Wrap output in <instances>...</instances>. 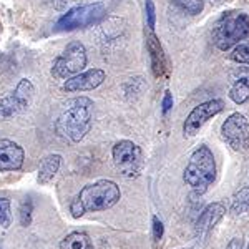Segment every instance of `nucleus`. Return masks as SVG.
Here are the masks:
<instances>
[{
    "label": "nucleus",
    "instance_id": "nucleus-1",
    "mask_svg": "<svg viewBox=\"0 0 249 249\" xmlns=\"http://www.w3.org/2000/svg\"><path fill=\"white\" fill-rule=\"evenodd\" d=\"M93 102L88 96L68 100L55 123L57 133L73 143H80L93 126Z\"/></svg>",
    "mask_w": 249,
    "mask_h": 249
},
{
    "label": "nucleus",
    "instance_id": "nucleus-2",
    "mask_svg": "<svg viewBox=\"0 0 249 249\" xmlns=\"http://www.w3.org/2000/svg\"><path fill=\"white\" fill-rule=\"evenodd\" d=\"M122 198L120 186L111 179H100L87 184L70 203V213L75 219L82 218L85 213L107 211L113 208Z\"/></svg>",
    "mask_w": 249,
    "mask_h": 249
},
{
    "label": "nucleus",
    "instance_id": "nucleus-3",
    "mask_svg": "<svg viewBox=\"0 0 249 249\" xmlns=\"http://www.w3.org/2000/svg\"><path fill=\"white\" fill-rule=\"evenodd\" d=\"M188 186H191L198 195L208 191V188L216 179V161L214 155L206 144L196 148L190 156V161L186 164V170L183 175Z\"/></svg>",
    "mask_w": 249,
    "mask_h": 249
},
{
    "label": "nucleus",
    "instance_id": "nucleus-4",
    "mask_svg": "<svg viewBox=\"0 0 249 249\" xmlns=\"http://www.w3.org/2000/svg\"><path fill=\"white\" fill-rule=\"evenodd\" d=\"M249 37V17L244 12L230 10L216 20L213 27V42L223 52Z\"/></svg>",
    "mask_w": 249,
    "mask_h": 249
},
{
    "label": "nucleus",
    "instance_id": "nucleus-5",
    "mask_svg": "<svg viewBox=\"0 0 249 249\" xmlns=\"http://www.w3.org/2000/svg\"><path fill=\"white\" fill-rule=\"evenodd\" d=\"M88 63L87 48L82 42L73 40L63 48V52L53 60L52 65V77L57 80H68L75 75L82 73Z\"/></svg>",
    "mask_w": 249,
    "mask_h": 249
},
{
    "label": "nucleus",
    "instance_id": "nucleus-6",
    "mask_svg": "<svg viewBox=\"0 0 249 249\" xmlns=\"http://www.w3.org/2000/svg\"><path fill=\"white\" fill-rule=\"evenodd\" d=\"M107 15V9L102 2L95 3H85V5H78L73 9L67 10L58 18L55 30L57 32H71L78 29H87V27L96 25L100 23Z\"/></svg>",
    "mask_w": 249,
    "mask_h": 249
},
{
    "label": "nucleus",
    "instance_id": "nucleus-7",
    "mask_svg": "<svg viewBox=\"0 0 249 249\" xmlns=\"http://www.w3.org/2000/svg\"><path fill=\"white\" fill-rule=\"evenodd\" d=\"M111 156H113L116 170L126 178H136L143 171V151L138 144L130 140H122L116 143L111 150Z\"/></svg>",
    "mask_w": 249,
    "mask_h": 249
},
{
    "label": "nucleus",
    "instance_id": "nucleus-8",
    "mask_svg": "<svg viewBox=\"0 0 249 249\" xmlns=\"http://www.w3.org/2000/svg\"><path fill=\"white\" fill-rule=\"evenodd\" d=\"M35 87L29 78H22L15 90L9 96L0 98V120H9L12 116L23 113L34 100Z\"/></svg>",
    "mask_w": 249,
    "mask_h": 249
},
{
    "label": "nucleus",
    "instance_id": "nucleus-9",
    "mask_svg": "<svg viewBox=\"0 0 249 249\" xmlns=\"http://www.w3.org/2000/svg\"><path fill=\"white\" fill-rule=\"evenodd\" d=\"M221 136L234 151L249 150V120L241 113H232L221 124Z\"/></svg>",
    "mask_w": 249,
    "mask_h": 249
},
{
    "label": "nucleus",
    "instance_id": "nucleus-10",
    "mask_svg": "<svg viewBox=\"0 0 249 249\" xmlns=\"http://www.w3.org/2000/svg\"><path fill=\"white\" fill-rule=\"evenodd\" d=\"M223 110H224L223 100H208L204 103H199L198 107L193 108L191 113L184 120L183 124L184 136H195L204 126V123H208L213 116L221 113Z\"/></svg>",
    "mask_w": 249,
    "mask_h": 249
},
{
    "label": "nucleus",
    "instance_id": "nucleus-11",
    "mask_svg": "<svg viewBox=\"0 0 249 249\" xmlns=\"http://www.w3.org/2000/svg\"><path fill=\"white\" fill-rule=\"evenodd\" d=\"M107 73L102 68H90V70H83L82 73L75 75V77L65 80L63 83V90L68 93H75V91H90L95 90L105 82Z\"/></svg>",
    "mask_w": 249,
    "mask_h": 249
},
{
    "label": "nucleus",
    "instance_id": "nucleus-12",
    "mask_svg": "<svg viewBox=\"0 0 249 249\" xmlns=\"http://www.w3.org/2000/svg\"><path fill=\"white\" fill-rule=\"evenodd\" d=\"M25 161V151L12 140H0V173L22 170Z\"/></svg>",
    "mask_w": 249,
    "mask_h": 249
},
{
    "label": "nucleus",
    "instance_id": "nucleus-13",
    "mask_svg": "<svg viewBox=\"0 0 249 249\" xmlns=\"http://www.w3.org/2000/svg\"><path fill=\"white\" fill-rule=\"evenodd\" d=\"M230 98L236 105H243L249 100V67H234L228 75Z\"/></svg>",
    "mask_w": 249,
    "mask_h": 249
},
{
    "label": "nucleus",
    "instance_id": "nucleus-14",
    "mask_svg": "<svg viewBox=\"0 0 249 249\" xmlns=\"http://www.w3.org/2000/svg\"><path fill=\"white\" fill-rule=\"evenodd\" d=\"M226 208L221 203H211L201 211L198 221H196V236L199 239H204L210 236V232L214 230V226L219 223V219L224 216Z\"/></svg>",
    "mask_w": 249,
    "mask_h": 249
},
{
    "label": "nucleus",
    "instance_id": "nucleus-15",
    "mask_svg": "<svg viewBox=\"0 0 249 249\" xmlns=\"http://www.w3.org/2000/svg\"><path fill=\"white\" fill-rule=\"evenodd\" d=\"M146 48L150 53V62H151V70L156 78L163 77L164 70L168 68V60L164 55V50L160 43L158 37L153 34V30H150V34L146 35Z\"/></svg>",
    "mask_w": 249,
    "mask_h": 249
},
{
    "label": "nucleus",
    "instance_id": "nucleus-16",
    "mask_svg": "<svg viewBox=\"0 0 249 249\" xmlns=\"http://www.w3.org/2000/svg\"><path fill=\"white\" fill-rule=\"evenodd\" d=\"M60 164H62V156L58 153H52L45 156L40 163L38 168V175H37V181L38 184H48L52 179L55 178V175L60 170Z\"/></svg>",
    "mask_w": 249,
    "mask_h": 249
},
{
    "label": "nucleus",
    "instance_id": "nucleus-17",
    "mask_svg": "<svg viewBox=\"0 0 249 249\" xmlns=\"http://www.w3.org/2000/svg\"><path fill=\"white\" fill-rule=\"evenodd\" d=\"M60 249H95L93 241L83 231H73L62 239Z\"/></svg>",
    "mask_w": 249,
    "mask_h": 249
},
{
    "label": "nucleus",
    "instance_id": "nucleus-18",
    "mask_svg": "<svg viewBox=\"0 0 249 249\" xmlns=\"http://www.w3.org/2000/svg\"><path fill=\"white\" fill-rule=\"evenodd\" d=\"M231 213L236 216L248 214L249 213V186L241 188L231 198Z\"/></svg>",
    "mask_w": 249,
    "mask_h": 249
},
{
    "label": "nucleus",
    "instance_id": "nucleus-19",
    "mask_svg": "<svg viewBox=\"0 0 249 249\" xmlns=\"http://www.w3.org/2000/svg\"><path fill=\"white\" fill-rule=\"evenodd\" d=\"M170 2L190 15L201 14L204 9V0H170Z\"/></svg>",
    "mask_w": 249,
    "mask_h": 249
},
{
    "label": "nucleus",
    "instance_id": "nucleus-20",
    "mask_svg": "<svg viewBox=\"0 0 249 249\" xmlns=\"http://www.w3.org/2000/svg\"><path fill=\"white\" fill-rule=\"evenodd\" d=\"M230 58L232 62L239 63V65H249V40L239 42L234 47V50L231 52Z\"/></svg>",
    "mask_w": 249,
    "mask_h": 249
},
{
    "label": "nucleus",
    "instance_id": "nucleus-21",
    "mask_svg": "<svg viewBox=\"0 0 249 249\" xmlns=\"http://www.w3.org/2000/svg\"><path fill=\"white\" fill-rule=\"evenodd\" d=\"M32 213H34V204H32L30 199H27V201H23L20 204L18 218H20V224H22V226H30Z\"/></svg>",
    "mask_w": 249,
    "mask_h": 249
},
{
    "label": "nucleus",
    "instance_id": "nucleus-22",
    "mask_svg": "<svg viewBox=\"0 0 249 249\" xmlns=\"http://www.w3.org/2000/svg\"><path fill=\"white\" fill-rule=\"evenodd\" d=\"M10 224V199L0 198V226L7 228Z\"/></svg>",
    "mask_w": 249,
    "mask_h": 249
},
{
    "label": "nucleus",
    "instance_id": "nucleus-23",
    "mask_svg": "<svg viewBox=\"0 0 249 249\" xmlns=\"http://www.w3.org/2000/svg\"><path fill=\"white\" fill-rule=\"evenodd\" d=\"M144 14H146V27L150 30H155L156 25V9L153 0H144Z\"/></svg>",
    "mask_w": 249,
    "mask_h": 249
},
{
    "label": "nucleus",
    "instance_id": "nucleus-24",
    "mask_svg": "<svg viewBox=\"0 0 249 249\" xmlns=\"http://www.w3.org/2000/svg\"><path fill=\"white\" fill-rule=\"evenodd\" d=\"M163 231H164L163 223L158 219V216H153V236H155V239H156V241L161 239Z\"/></svg>",
    "mask_w": 249,
    "mask_h": 249
},
{
    "label": "nucleus",
    "instance_id": "nucleus-25",
    "mask_svg": "<svg viewBox=\"0 0 249 249\" xmlns=\"http://www.w3.org/2000/svg\"><path fill=\"white\" fill-rule=\"evenodd\" d=\"M161 107H163V113L164 115H166L168 111H170L171 108H173V95H171V91H164Z\"/></svg>",
    "mask_w": 249,
    "mask_h": 249
},
{
    "label": "nucleus",
    "instance_id": "nucleus-26",
    "mask_svg": "<svg viewBox=\"0 0 249 249\" xmlns=\"http://www.w3.org/2000/svg\"><path fill=\"white\" fill-rule=\"evenodd\" d=\"M226 249H243V239H239V238L231 239L230 243H228Z\"/></svg>",
    "mask_w": 249,
    "mask_h": 249
},
{
    "label": "nucleus",
    "instance_id": "nucleus-27",
    "mask_svg": "<svg viewBox=\"0 0 249 249\" xmlns=\"http://www.w3.org/2000/svg\"><path fill=\"white\" fill-rule=\"evenodd\" d=\"M248 249H249V246H248Z\"/></svg>",
    "mask_w": 249,
    "mask_h": 249
}]
</instances>
